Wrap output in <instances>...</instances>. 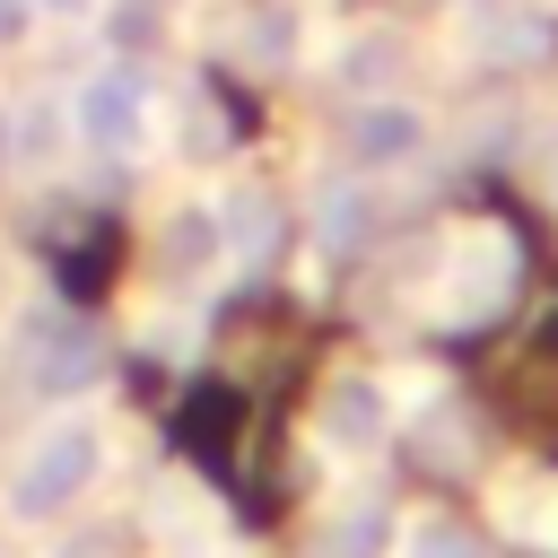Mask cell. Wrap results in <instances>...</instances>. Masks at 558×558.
<instances>
[{
	"instance_id": "12",
	"label": "cell",
	"mask_w": 558,
	"mask_h": 558,
	"mask_svg": "<svg viewBox=\"0 0 558 558\" xmlns=\"http://www.w3.org/2000/svg\"><path fill=\"white\" fill-rule=\"evenodd\" d=\"M270 227H279V218H270V201H262V192H235V201H227V218H218L227 253H262V244H270Z\"/></svg>"
},
{
	"instance_id": "11",
	"label": "cell",
	"mask_w": 558,
	"mask_h": 558,
	"mask_svg": "<svg viewBox=\"0 0 558 558\" xmlns=\"http://www.w3.org/2000/svg\"><path fill=\"white\" fill-rule=\"evenodd\" d=\"M157 253H166V262H192V270H201V262H218V253H227V235H218V218H209V209H183V218H166Z\"/></svg>"
},
{
	"instance_id": "6",
	"label": "cell",
	"mask_w": 558,
	"mask_h": 558,
	"mask_svg": "<svg viewBox=\"0 0 558 558\" xmlns=\"http://www.w3.org/2000/svg\"><path fill=\"white\" fill-rule=\"evenodd\" d=\"M349 148H357V166H410V157L427 148V113H418V105H392V96H375V105H357V122H349Z\"/></svg>"
},
{
	"instance_id": "9",
	"label": "cell",
	"mask_w": 558,
	"mask_h": 558,
	"mask_svg": "<svg viewBox=\"0 0 558 558\" xmlns=\"http://www.w3.org/2000/svg\"><path fill=\"white\" fill-rule=\"evenodd\" d=\"M471 44L497 52V61H532V52H549V17H541V9H488V17L471 26Z\"/></svg>"
},
{
	"instance_id": "8",
	"label": "cell",
	"mask_w": 558,
	"mask_h": 558,
	"mask_svg": "<svg viewBox=\"0 0 558 558\" xmlns=\"http://www.w3.org/2000/svg\"><path fill=\"white\" fill-rule=\"evenodd\" d=\"M323 558H392V514H384V506H340V514H323Z\"/></svg>"
},
{
	"instance_id": "15",
	"label": "cell",
	"mask_w": 558,
	"mask_h": 558,
	"mask_svg": "<svg viewBox=\"0 0 558 558\" xmlns=\"http://www.w3.org/2000/svg\"><path fill=\"white\" fill-rule=\"evenodd\" d=\"M26 26H35V0H0V52H9Z\"/></svg>"
},
{
	"instance_id": "7",
	"label": "cell",
	"mask_w": 558,
	"mask_h": 558,
	"mask_svg": "<svg viewBox=\"0 0 558 558\" xmlns=\"http://www.w3.org/2000/svg\"><path fill=\"white\" fill-rule=\"evenodd\" d=\"M375 235V192L366 183H323V201H314V244L323 253H349V244H366Z\"/></svg>"
},
{
	"instance_id": "5",
	"label": "cell",
	"mask_w": 558,
	"mask_h": 558,
	"mask_svg": "<svg viewBox=\"0 0 558 558\" xmlns=\"http://www.w3.org/2000/svg\"><path fill=\"white\" fill-rule=\"evenodd\" d=\"M384 418H392V401H384V384L375 375H340L331 392H323V445L331 453H375L384 445Z\"/></svg>"
},
{
	"instance_id": "3",
	"label": "cell",
	"mask_w": 558,
	"mask_h": 558,
	"mask_svg": "<svg viewBox=\"0 0 558 558\" xmlns=\"http://www.w3.org/2000/svg\"><path fill=\"white\" fill-rule=\"evenodd\" d=\"M506 288H514V244H506L497 227H471V235L453 244V262H445V323L497 314Z\"/></svg>"
},
{
	"instance_id": "17",
	"label": "cell",
	"mask_w": 558,
	"mask_h": 558,
	"mask_svg": "<svg viewBox=\"0 0 558 558\" xmlns=\"http://www.w3.org/2000/svg\"><path fill=\"white\" fill-rule=\"evenodd\" d=\"M0 166H9V113H0Z\"/></svg>"
},
{
	"instance_id": "1",
	"label": "cell",
	"mask_w": 558,
	"mask_h": 558,
	"mask_svg": "<svg viewBox=\"0 0 558 558\" xmlns=\"http://www.w3.org/2000/svg\"><path fill=\"white\" fill-rule=\"evenodd\" d=\"M96 471H105L96 427H52V436H35L26 462L9 471V514H17V523H61V514L96 488Z\"/></svg>"
},
{
	"instance_id": "10",
	"label": "cell",
	"mask_w": 558,
	"mask_h": 558,
	"mask_svg": "<svg viewBox=\"0 0 558 558\" xmlns=\"http://www.w3.org/2000/svg\"><path fill=\"white\" fill-rule=\"evenodd\" d=\"M506 532L558 558V480H523V488H506Z\"/></svg>"
},
{
	"instance_id": "14",
	"label": "cell",
	"mask_w": 558,
	"mask_h": 558,
	"mask_svg": "<svg viewBox=\"0 0 558 558\" xmlns=\"http://www.w3.org/2000/svg\"><path fill=\"white\" fill-rule=\"evenodd\" d=\"M384 61H401V44H384V35H375V44H357V52H349V78H384Z\"/></svg>"
},
{
	"instance_id": "13",
	"label": "cell",
	"mask_w": 558,
	"mask_h": 558,
	"mask_svg": "<svg viewBox=\"0 0 558 558\" xmlns=\"http://www.w3.org/2000/svg\"><path fill=\"white\" fill-rule=\"evenodd\" d=\"M401 558H488L462 523H445V514H427V523H410L401 532Z\"/></svg>"
},
{
	"instance_id": "16",
	"label": "cell",
	"mask_w": 558,
	"mask_h": 558,
	"mask_svg": "<svg viewBox=\"0 0 558 558\" xmlns=\"http://www.w3.org/2000/svg\"><path fill=\"white\" fill-rule=\"evenodd\" d=\"M35 9H44V17H87L96 0H35Z\"/></svg>"
},
{
	"instance_id": "2",
	"label": "cell",
	"mask_w": 558,
	"mask_h": 558,
	"mask_svg": "<svg viewBox=\"0 0 558 558\" xmlns=\"http://www.w3.org/2000/svg\"><path fill=\"white\" fill-rule=\"evenodd\" d=\"M70 131H78L96 157H140L148 131H157V87H148V70H140V61L87 70L78 96H70Z\"/></svg>"
},
{
	"instance_id": "4",
	"label": "cell",
	"mask_w": 558,
	"mask_h": 558,
	"mask_svg": "<svg viewBox=\"0 0 558 558\" xmlns=\"http://www.w3.org/2000/svg\"><path fill=\"white\" fill-rule=\"evenodd\" d=\"M26 375H35V392H78V384H96V331L87 323H70V314H35L26 323Z\"/></svg>"
}]
</instances>
